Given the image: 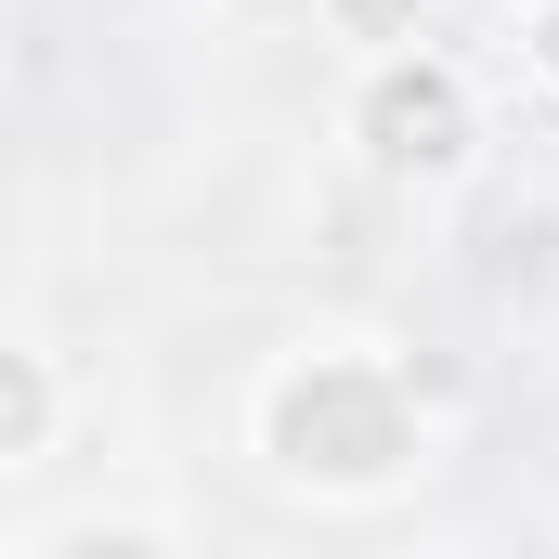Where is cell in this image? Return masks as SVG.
Returning a JSON list of instances; mask_svg holds the SVG:
<instances>
[{
  "mask_svg": "<svg viewBox=\"0 0 559 559\" xmlns=\"http://www.w3.org/2000/svg\"><path fill=\"white\" fill-rule=\"evenodd\" d=\"M429 404L404 352H365V338H299L261 365L248 391V455L274 468L286 495H325V508H365V495H404L429 468Z\"/></svg>",
  "mask_w": 559,
  "mask_h": 559,
  "instance_id": "6da1fadb",
  "label": "cell"
},
{
  "mask_svg": "<svg viewBox=\"0 0 559 559\" xmlns=\"http://www.w3.org/2000/svg\"><path fill=\"white\" fill-rule=\"evenodd\" d=\"M352 143H365V169L378 182H455L468 156H481V92H468V66L455 52H378L365 79H352Z\"/></svg>",
  "mask_w": 559,
  "mask_h": 559,
  "instance_id": "7a4b0ae2",
  "label": "cell"
},
{
  "mask_svg": "<svg viewBox=\"0 0 559 559\" xmlns=\"http://www.w3.org/2000/svg\"><path fill=\"white\" fill-rule=\"evenodd\" d=\"M52 429H66V378H52L39 338H13V352H0V468H39Z\"/></svg>",
  "mask_w": 559,
  "mask_h": 559,
  "instance_id": "3957f363",
  "label": "cell"
},
{
  "mask_svg": "<svg viewBox=\"0 0 559 559\" xmlns=\"http://www.w3.org/2000/svg\"><path fill=\"white\" fill-rule=\"evenodd\" d=\"M13 559H182V547H169V521H105V508H92V521H52V534H26Z\"/></svg>",
  "mask_w": 559,
  "mask_h": 559,
  "instance_id": "277c9868",
  "label": "cell"
},
{
  "mask_svg": "<svg viewBox=\"0 0 559 559\" xmlns=\"http://www.w3.org/2000/svg\"><path fill=\"white\" fill-rule=\"evenodd\" d=\"M417 26H429V0H325V39H352L365 66L378 52H417Z\"/></svg>",
  "mask_w": 559,
  "mask_h": 559,
  "instance_id": "5b68a950",
  "label": "cell"
},
{
  "mask_svg": "<svg viewBox=\"0 0 559 559\" xmlns=\"http://www.w3.org/2000/svg\"><path fill=\"white\" fill-rule=\"evenodd\" d=\"M521 26H534V79H559V0H547V13H521Z\"/></svg>",
  "mask_w": 559,
  "mask_h": 559,
  "instance_id": "8992f818",
  "label": "cell"
},
{
  "mask_svg": "<svg viewBox=\"0 0 559 559\" xmlns=\"http://www.w3.org/2000/svg\"><path fill=\"white\" fill-rule=\"evenodd\" d=\"M521 13H547V0H521Z\"/></svg>",
  "mask_w": 559,
  "mask_h": 559,
  "instance_id": "52a82bcc",
  "label": "cell"
}]
</instances>
